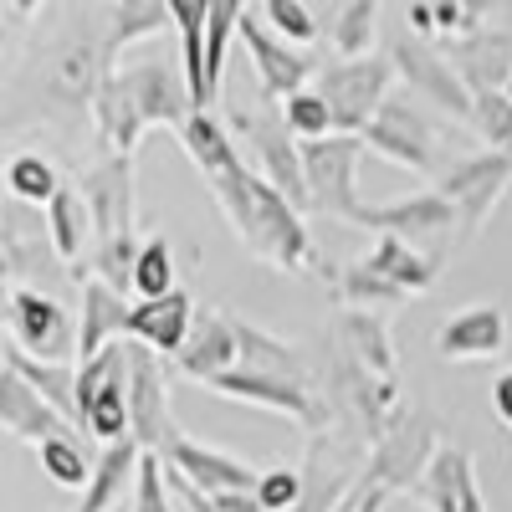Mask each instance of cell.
I'll use <instances>...</instances> for the list:
<instances>
[{
    "label": "cell",
    "mask_w": 512,
    "mask_h": 512,
    "mask_svg": "<svg viewBox=\"0 0 512 512\" xmlns=\"http://www.w3.org/2000/svg\"><path fill=\"white\" fill-rule=\"evenodd\" d=\"M11 272H16V251H11V241H6V236H0V282H6Z\"/></svg>",
    "instance_id": "obj_50"
},
{
    "label": "cell",
    "mask_w": 512,
    "mask_h": 512,
    "mask_svg": "<svg viewBox=\"0 0 512 512\" xmlns=\"http://www.w3.org/2000/svg\"><path fill=\"white\" fill-rule=\"evenodd\" d=\"M82 303H77V364L103 354L108 344H118V338H128V313H134V303H128V292L108 287L103 277H82L77 282Z\"/></svg>",
    "instance_id": "obj_16"
},
{
    "label": "cell",
    "mask_w": 512,
    "mask_h": 512,
    "mask_svg": "<svg viewBox=\"0 0 512 512\" xmlns=\"http://www.w3.org/2000/svg\"><path fill=\"white\" fill-rule=\"evenodd\" d=\"M359 226L374 231V236L420 241V236L451 231V226H456V205H451L441 190H425V195H405V200H390V205H364Z\"/></svg>",
    "instance_id": "obj_18"
},
{
    "label": "cell",
    "mask_w": 512,
    "mask_h": 512,
    "mask_svg": "<svg viewBox=\"0 0 512 512\" xmlns=\"http://www.w3.org/2000/svg\"><path fill=\"white\" fill-rule=\"evenodd\" d=\"M492 6H497V0H466V16H472V26H482Z\"/></svg>",
    "instance_id": "obj_51"
},
{
    "label": "cell",
    "mask_w": 512,
    "mask_h": 512,
    "mask_svg": "<svg viewBox=\"0 0 512 512\" xmlns=\"http://www.w3.org/2000/svg\"><path fill=\"white\" fill-rule=\"evenodd\" d=\"M210 395L221 400H241V405H262L272 415H287L297 425H308V431H323V425L333 420V410L318 400V390L308 379H282V374H256V369H226L205 384Z\"/></svg>",
    "instance_id": "obj_8"
},
{
    "label": "cell",
    "mask_w": 512,
    "mask_h": 512,
    "mask_svg": "<svg viewBox=\"0 0 512 512\" xmlns=\"http://www.w3.org/2000/svg\"><path fill=\"white\" fill-rule=\"evenodd\" d=\"M390 62H395V72L410 82V88L425 98V103H436V108H446L451 118H461V123H472V88L461 82V72L451 67V57L441 52V47H431V41H415V36H395L390 41Z\"/></svg>",
    "instance_id": "obj_12"
},
{
    "label": "cell",
    "mask_w": 512,
    "mask_h": 512,
    "mask_svg": "<svg viewBox=\"0 0 512 512\" xmlns=\"http://www.w3.org/2000/svg\"><path fill=\"white\" fill-rule=\"evenodd\" d=\"M472 482H477V461H472V451L441 446V451L431 456V466L420 472V482L410 487V497H415L425 512H456Z\"/></svg>",
    "instance_id": "obj_25"
},
{
    "label": "cell",
    "mask_w": 512,
    "mask_h": 512,
    "mask_svg": "<svg viewBox=\"0 0 512 512\" xmlns=\"http://www.w3.org/2000/svg\"><path fill=\"white\" fill-rule=\"evenodd\" d=\"M451 67L461 72V82L472 93H487V88H502L507 72H512V41L502 31H487V26H472V31H461V36H446V47Z\"/></svg>",
    "instance_id": "obj_21"
},
{
    "label": "cell",
    "mask_w": 512,
    "mask_h": 512,
    "mask_svg": "<svg viewBox=\"0 0 512 512\" xmlns=\"http://www.w3.org/2000/svg\"><path fill=\"white\" fill-rule=\"evenodd\" d=\"M0 52H6V26H0Z\"/></svg>",
    "instance_id": "obj_54"
},
{
    "label": "cell",
    "mask_w": 512,
    "mask_h": 512,
    "mask_svg": "<svg viewBox=\"0 0 512 512\" xmlns=\"http://www.w3.org/2000/svg\"><path fill=\"white\" fill-rule=\"evenodd\" d=\"M0 185H6V169H0Z\"/></svg>",
    "instance_id": "obj_55"
},
{
    "label": "cell",
    "mask_w": 512,
    "mask_h": 512,
    "mask_svg": "<svg viewBox=\"0 0 512 512\" xmlns=\"http://www.w3.org/2000/svg\"><path fill=\"white\" fill-rule=\"evenodd\" d=\"M246 16V0H210V26H205V77H210V93L221 98V82H226V57H231V41L241 31Z\"/></svg>",
    "instance_id": "obj_34"
},
{
    "label": "cell",
    "mask_w": 512,
    "mask_h": 512,
    "mask_svg": "<svg viewBox=\"0 0 512 512\" xmlns=\"http://www.w3.org/2000/svg\"><path fill=\"white\" fill-rule=\"evenodd\" d=\"M175 246H169L164 236H149L139 241V256H134V282H128V292L134 297H164L175 292Z\"/></svg>",
    "instance_id": "obj_38"
},
{
    "label": "cell",
    "mask_w": 512,
    "mask_h": 512,
    "mask_svg": "<svg viewBox=\"0 0 512 512\" xmlns=\"http://www.w3.org/2000/svg\"><path fill=\"white\" fill-rule=\"evenodd\" d=\"M134 256H139V241L134 236L93 241V277H103L108 287L128 292V282H134Z\"/></svg>",
    "instance_id": "obj_43"
},
{
    "label": "cell",
    "mask_w": 512,
    "mask_h": 512,
    "mask_svg": "<svg viewBox=\"0 0 512 512\" xmlns=\"http://www.w3.org/2000/svg\"><path fill=\"white\" fill-rule=\"evenodd\" d=\"M359 139H364V149H374L379 159H390V164H400V169L436 175V134H431V123L420 118V108H415L410 98H395V93H390Z\"/></svg>",
    "instance_id": "obj_11"
},
{
    "label": "cell",
    "mask_w": 512,
    "mask_h": 512,
    "mask_svg": "<svg viewBox=\"0 0 512 512\" xmlns=\"http://www.w3.org/2000/svg\"><path fill=\"white\" fill-rule=\"evenodd\" d=\"M134 512H175V497H169V472H164V461L154 451H144V461H139Z\"/></svg>",
    "instance_id": "obj_45"
},
{
    "label": "cell",
    "mask_w": 512,
    "mask_h": 512,
    "mask_svg": "<svg viewBox=\"0 0 512 512\" xmlns=\"http://www.w3.org/2000/svg\"><path fill=\"white\" fill-rule=\"evenodd\" d=\"M159 461H164V472H169V477L190 482L200 497L256 492V477H262V472H251L246 461H236V456H226V451H216V446H200V441H190V436H180Z\"/></svg>",
    "instance_id": "obj_15"
},
{
    "label": "cell",
    "mask_w": 512,
    "mask_h": 512,
    "mask_svg": "<svg viewBox=\"0 0 512 512\" xmlns=\"http://www.w3.org/2000/svg\"><path fill=\"white\" fill-rule=\"evenodd\" d=\"M241 364V344H236V323L226 313H195V328L185 338V349L175 354V369L195 384H210L216 374Z\"/></svg>",
    "instance_id": "obj_20"
},
{
    "label": "cell",
    "mask_w": 512,
    "mask_h": 512,
    "mask_svg": "<svg viewBox=\"0 0 512 512\" xmlns=\"http://www.w3.org/2000/svg\"><path fill=\"white\" fill-rule=\"evenodd\" d=\"M93 123H98V139H103V149L108 154H134L139 149V139H144V113L134 108V98L123 93V82H118V67L103 77V88L93 93Z\"/></svg>",
    "instance_id": "obj_27"
},
{
    "label": "cell",
    "mask_w": 512,
    "mask_h": 512,
    "mask_svg": "<svg viewBox=\"0 0 512 512\" xmlns=\"http://www.w3.org/2000/svg\"><path fill=\"white\" fill-rule=\"evenodd\" d=\"M6 333H11L16 349H26L36 359H52V364H72L77 359V318L41 287H11V297H6Z\"/></svg>",
    "instance_id": "obj_7"
},
{
    "label": "cell",
    "mask_w": 512,
    "mask_h": 512,
    "mask_svg": "<svg viewBox=\"0 0 512 512\" xmlns=\"http://www.w3.org/2000/svg\"><path fill=\"white\" fill-rule=\"evenodd\" d=\"M359 159L364 139L359 134H328L303 144V180H308V205L318 216L359 226L364 200H359Z\"/></svg>",
    "instance_id": "obj_2"
},
{
    "label": "cell",
    "mask_w": 512,
    "mask_h": 512,
    "mask_svg": "<svg viewBox=\"0 0 512 512\" xmlns=\"http://www.w3.org/2000/svg\"><path fill=\"white\" fill-rule=\"evenodd\" d=\"M108 72H113V57L103 41H67L52 62V88L67 103H93V93L103 88Z\"/></svg>",
    "instance_id": "obj_29"
},
{
    "label": "cell",
    "mask_w": 512,
    "mask_h": 512,
    "mask_svg": "<svg viewBox=\"0 0 512 512\" xmlns=\"http://www.w3.org/2000/svg\"><path fill=\"white\" fill-rule=\"evenodd\" d=\"M241 47L251 52V72L256 82H262V93L272 103L292 98V93H303L308 88V77H318V62L308 47H292V41H282L267 21H256V11L241 16Z\"/></svg>",
    "instance_id": "obj_13"
},
{
    "label": "cell",
    "mask_w": 512,
    "mask_h": 512,
    "mask_svg": "<svg viewBox=\"0 0 512 512\" xmlns=\"http://www.w3.org/2000/svg\"><path fill=\"white\" fill-rule=\"evenodd\" d=\"M139 461H144V446H139L134 436L108 441L103 456L93 461V477H88V487H82L77 512H113L128 492H134V482H139Z\"/></svg>",
    "instance_id": "obj_24"
},
{
    "label": "cell",
    "mask_w": 512,
    "mask_h": 512,
    "mask_svg": "<svg viewBox=\"0 0 512 512\" xmlns=\"http://www.w3.org/2000/svg\"><path fill=\"white\" fill-rule=\"evenodd\" d=\"M164 26H175L169 21V0H118L103 47H108V57H118L123 47H134L144 36H159Z\"/></svg>",
    "instance_id": "obj_33"
},
{
    "label": "cell",
    "mask_w": 512,
    "mask_h": 512,
    "mask_svg": "<svg viewBox=\"0 0 512 512\" xmlns=\"http://www.w3.org/2000/svg\"><path fill=\"white\" fill-rule=\"evenodd\" d=\"M262 21L282 36V41H292V47H313L318 41V16L308 11V0H262Z\"/></svg>",
    "instance_id": "obj_41"
},
{
    "label": "cell",
    "mask_w": 512,
    "mask_h": 512,
    "mask_svg": "<svg viewBox=\"0 0 512 512\" xmlns=\"http://www.w3.org/2000/svg\"><path fill=\"white\" fill-rule=\"evenodd\" d=\"M277 108H282L287 128H292V134H297V144H308V139H328V134H338V128H333V108H328V98H323L318 88H303V93H292V98H282Z\"/></svg>",
    "instance_id": "obj_40"
},
{
    "label": "cell",
    "mask_w": 512,
    "mask_h": 512,
    "mask_svg": "<svg viewBox=\"0 0 512 512\" xmlns=\"http://www.w3.org/2000/svg\"><path fill=\"white\" fill-rule=\"evenodd\" d=\"M169 21L180 31V72L190 82L195 108H210L216 93H210L205 77V26H210V0H169Z\"/></svg>",
    "instance_id": "obj_28"
},
{
    "label": "cell",
    "mask_w": 512,
    "mask_h": 512,
    "mask_svg": "<svg viewBox=\"0 0 512 512\" xmlns=\"http://www.w3.org/2000/svg\"><path fill=\"white\" fill-rule=\"evenodd\" d=\"M384 502H390V492H384V487H364V482H359L349 512H384Z\"/></svg>",
    "instance_id": "obj_48"
},
{
    "label": "cell",
    "mask_w": 512,
    "mask_h": 512,
    "mask_svg": "<svg viewBox=\"0 0 512 512\" xmlns=\"http://www.w3.org/2000/svg\"><path fill=\"white\" fill-rule=\"evenodd\" d=\"M472 128L497 149V154H512V103L502 88H487V93H472Z\"/></svg>",
    "instance_id": "obj_42"
},
{
    "label": "cell",
    "mask_w": 512,
    "mask_h": 512,
    "mask_svg": "<svg viewBox=\"0 0 512 512\" xmlns=\"http://www.w3.org/2000/svg\"><path fill=\"white\" fill-rule=\"evenodd\" d=\"M507 185H512V154H497V149L461 159V164H451L446 175H441V185H436V190L456 205V231H461V246L472 241L487 221H492V210L502 205Z\"/></svg>",
    "instance_id": "obj_9"
},
{
    "label": "cell",
    "mask_w": 512,
    "mask_h": 512,
    "mask_svg": "<svg viewBox=\"0 0 512 512\" xmlns=\"http://www.w3.org/2000/svg\"><path fill=\"white\" fill-rule=\"evenodd\" d=\"M303 492H308V477L292 472V466H267V472L256 477V502H262V512H292L303 502Z\"/></svg>",
    "instance_id": "obj_44"
},
{
    "label": "cell",
    "mask_w": 512,
    "mask_h": 512,
    "mask_svg": "<svg viewBox=\"0 0 512 512\" xmlns=\"http://www.w3.org/2000/svg\"><path fill=\"white\" fill-rule=\"evenodd\" d=\"M364 262H369L379 277H390L395 287H405L410 297H415V292H431L436 277H441L436 256H425V251H420L415 241H405V236H374V246H369Z\"/></svg>",
    "instance_id": "obj_30"
},
{
    "label": "cell",
    "mask_w": 512,
    "mask_h": 512,
    "mask_svg": "<svg viewBox=\"0 0 512 512\" xmlns=\"http://www.w3.org/2000/svg\"><path fill=\"white\" fill-rule=\"evenodd\" d=\"M195 297L185 287L164 292V297H139L134 313H128V338H139V344H149L154 354L175 359L185 349V338L195 328Z\"/></svg>",
    "instance_id": "obj_17"
},
{
    "label": "cell",
    "mask_w": 512,
    "mask_h": 512,
    "mask_svg": "<svg viewBox=\"0 0 512 512\" xmlns=\"http://www.w3.org/2000/svg\"><path fill=\"white\" fill-rule=\"evenodd\" d=\"M395 88V62L390 57H338L328 67H318V93L333 108V128L338 134H364L369 118L384 108Z\"/></svg>",
    "instance_id": "obj_3"
},
{
    "label": "cell",
    "mask_w": 512,
    "mask_h": 512,
    "mask_svg": "<svg viewBox=\"0 0 512 512\" xmlns=\"http://www.w3.org/2000/svg\"><path fill=\"white\" fill-rule=\"evenodd\" d=\"M379 36V0H344L333 21V47L338 57H369Z\"/></svg>",
    "instance_id": "obj_39"
},
{
    "label": "cell",
    "mask_w": 512,
    "mask_h": 512,
    "mask_svg": "<svg viewBox=\"0 0 512 512\" xmlns=\"http://www.w3.org/2000/svg\"><path fill=\"white\" fill-rule=\"evenodd\" d=\"M420 6L436 16V31H441V36H461V31H472V16H466V0H420Z\"/></svg>",
    "instance_id": "obj_46"
},
{
    "label": "cell",
    "mask_w": 512,
    "mask_h": 512,
    "mask_svg": "<svg viewBox=\"0 0 512 512\" xmlns=\"http://www.w3.org/2000/svg\"><path fill=\"white\" fill-rule=\"evenodd\" d=\"M236 323V344H241V369H256V374H282V379H308L297 349H287L282 338H272L267 328H256L246 318H231Z\"/></svg>",
    "instance_id": "obj_32"
},
{
    "label": "cell",
    "mask_w": 512,
    "mask_h": 512,
    "mask_svg": "<svg viewBox=\"0 0 512 512\" xmlns=\"http://www.w3.org/2000/svg\"><path fill=\"white\" fill-rule=\"evenodd\" d=\"M502 93H507V103H512V72H507V82H502Z\"/></svg>",
    "instance_id": "obj_53"
},
{
    "label": "cell",
    "mask_w": 512,
    "mask_h": 512,
    "mask_svg": "<svg viewBox=\"0 0 512 512\" xmlns=\"http://www.w3.org/2000/svg\"><path fill=\"white\" fill-rule=\"evenodd\" d=\"M123 82V93L134 98V108L144 113L149 128H185V118L195 113V98H190V82L180 67H169V62H134V67H123L118 72Z\"/></svg>",
    "instance_id": "obj_14"
},
{
    "label": "cell",
    "mask_w": 512,
    "mask_h": 512,
    "mask_svg": "<svg viewBox=\"0 0 512 512\" xmlns=\"http://www.w3.org/2000/svg\"><path fill=\"white\" fill-rule=\"evenodd\" d=\"M0 431L16 436V441L41 446L47 436L72 431V420H67L52 400H41V395L31 390V384H26L11 364H0Z\"/></svg>",
    "instance_id": "obj_19"
},
{
    "label": "cell",
    "mask_w": 512,
    "mask_h": 512,
    "mask_svg": "<svg viewBox=\"0 0 512 512\" xmlns=\"http://www.w3.org/2000/svg\"><path fill=\"white\" fill-rule=\"evenodd\" d=\"M492 415H497L502 425H512V369H502L497 384H492Z\"/></svg>",
    "instance_id": "obj_47"
},
{
    "label": "cell",
    "mask_w": 512,
    "mask_h": 512,
    "mask_svg": "<svg viewBox=\"0 0 512 512\" xmlns=\"http://www.w3.org/2000/svg\"><path fill=\"white\" fill-rule=\"evenodd\" d=\"M441 451L436 441V420L425 410H400L390 420V431H384L369 451V466H364V487H384V492H410L420 482V472L431 466V456Z\"/></svg>",
    "instance_id": "obj_5"
},
{
    "label": "cell",
    "mask_w": 512,
    "mask_h": 512,
    "mask_svg": "<svg viewBox=\"0 0 512 512\" xmlns=\"http://www.w3.org/2000/svg\"><path fill=\"white\" fill-rule=\"evenodd\" d=\"M41 210H47L41 226H47L52 251L62 256V262L72 267V277H77L82 272V251H88V241H93V210H88V200H82L77 185H62Z\"/></svg>",
    "instance_id": "obj_26"
},
{
    "label": "cell",
    "mask_w": 512,
    "mask_h": 512,
    "mask_svg": "<svg viewBox=\"0 0 512 512\" xmlns=\"http://www.w3.org/2000/svg\"><path fill=\"white\" fill-rule=\"evenodd\" d=\"M6 190L21 200V205H47L57 190H62V175L47 154H16L6 164Z\"/></svg>",
    "instance_id": "obj_37"
},
{
    "label": "cell",
    "mask_w": 512,
    "mask_h": 512,
    "mask_svg": "<svg viewBox=\"0 0 512 512\" xmlns=\"http://www.w3.org/2000/svg\"><path fill=\"white\" fill-rule=\"evenodd\" d=\"M77 425L93 431L103 446L128 436V359H123V338L108 344L103 354L77 364Z\"/></svg>",
    "instance_id": "obj_6"
},
{
    "label": "cell",
    "mask_w": 512,
    "mask_h": 512,
    "mask_svg": "<svg viewBox=\"0 0 512 512\" xmlns=\"http://www.w3.org/2000/svg\"><path fill=\"white\" fill-rule=\"evenodd\" d=\"M41 6H47V0H11V11H16V16H36Z\"/></svg>",
    "instance_id": "obj_52"
},
{
    "label": "cell",
    "mask_w": 512,
    "mask_h": 512,
    "mask_svg": "<svg viewBox=\"0 0 512 512\" xmlns=\"http://www.w3.org/2000/svg\"><path fill=\"white\" fill-rule=\"evenodd\" d=\"M77 190L93 210V241L134 236V210H139V180H134V154H103L77 175Z\"/></svg>",
    "instance_id": "obj_10"
},
{
    "label": "cell",
    "mask_w": 512,
    "mask_h": 512,
    "mask_svg": "<svg viewBox=\"0 0 512 512\" xmlns=\"http://www.w3.org/2000/svg\"><path fill=\"white\" fill-rule=\"evenodd\" d=\"M36 461H41V472H47L57 487H67V492H82V487H88V477H93V461H88V451H82V441L72 431L47 436V441L36 446Z\"/></svg>",
    "instance_id": "obj_36"
},
{
    "label": "cell",
    "mask_w": 512,
    "mask_h": 512,
    "mask_svg": "<svg viewBox=\"0 0 512 512\" xmlns=\"http://www.w3.org/2000/svg\"><path fill=\"white\" fill-rule=\"evenodd\" d=\"M338 297H344V308H400L405 303V287H395L390 277H379L369 262H364V256H359V262H349L344 272H338Z\"/></svg>",
    "instance_id": "obj_35"
},
{
    "label": "cell",
    "mask_w": 512,
    "mask_h": 512,
    "mask_svg": "<svg viewBox=\"0 0 512 512\" xmlns=\"http://www.w3.org/2000/svg\"><path fill=\"white\" fill-rule=\"evenodd\" d=\"M502 344H507V313L502 308H492V303H472V308H461L456 318H446L441 323V333H436V349H441V359H492V354H502Z\"/></svg>",
    "instance_id": "obj_23"
},
{
    "label": "cell",
    "mask_w": 512,
    "mask_h": 512,
    "mask_svg": "<svg viewBox=\"0 0 512 512\" xmlns=\"http://www.w3.org/2000/svg\"><path fill=\"white\" fill-rule=\"evenodd\" d=\"M123 359H128V436L144 451L164 456L185 431L175 425L169 410V374H164V354H154L139 338H123Z\"/></svg>",
    "instance_id": "obj_4"
},
{
    "label": "cell",
    "mask_w": 512,
    "mask_h": 512,
    "mask_svg": "<svg viewBox=\"0 0 512 512\" xmlns=\"http://www.w3.org/2000/svg\"><path fill=\"white\" fill-rule=\"evenodd\" d=\"M0 364H11L31 390L41 395V400H52L72 425H77V364H52V359H36V354H26V349H16V344H6L0 349Z\"/></svg>",
    "instance_id": "obj_31"
},
{
    "label": "cell",
    "mask_w": 512,
    "mask_h": 512,
    "mask_svg": "<svg viewBox=\"0 0 512 512\" xmlns=\"http://www.w3.org/2000/svg\"><path fill=\"white\" fill-rule=\"evenodd\" d=\"M456 512H487V497H482V487L472 482V487H466V497H461V507Z\"/></svg>",
    "instance_id": "obj_49"
},
{
    "label": "cell",
    "mask_w": 512,
    "mask_h": 512,
    "mask_svg": "<svg viewBox=\"0 0 512 512\" xmlns=\"http://www.w3.org/2000/svg\"><path fill=\"white\" fill-rule=\"evenodd\" d=\"M333 333L344 344V359L359 364L364 374H379V379H395L400 374V359H395V338H390V323L374 308H344L333 318Z\"/></svg>",
    "instance_id": "obj_22"
},
{
    "label": "cell",
    "mask_w": 512,
    "mask_h": 512,
    "mask_svg": "<svg viewBox=\"0 0 512 512\" xmlns=\"http://www.w3.org/2000/svg\"><path fill=\"white\" fill-rule=\"evenodd\" d=\"M231 134L246 154V164L256 169L262 180H272L297 210L308 216V180H303V144H297V134L287 128L282 108H256V113H231Z\"/></svg>",
    "instance_id": "obj_1"
},
{
    "label": "cell",
    "mask_w": 512,
    "mask_h": 512,
    "mask_svg": "<svg viewBox=\"0 0 512 512\" xmlns=\"http://www.w3.org/2000/svg\"><path fill=\"white\" fill-rule=\"evenodd\" d=\"M0 6H11V0H0Z\"/></svg>",
    "instance_id": "obj_56"
}]
</instances>
